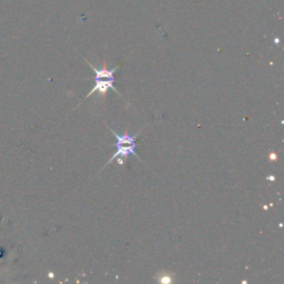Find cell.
<instances>
[{"mask_svg": "<svg viewBox=\"0 0 284 284\" xmlns=\"http://www.w3.org/2000/svg\"><path fill=\"white\" fill-rule=\"evenodd\" d=\"M172 280V276L171 274H161V278L159 279V282L161 283H171Z\"/></svg>", "mask_w": 284, "mask_h": 284, "instance_id": "3957f363", "label": "cell"}, {"mask_svg": "<svg viewBox=\"0 0 284 284\" xmlns=\"http://www.w3.org/2000/svg\"><path fill=\"white\" fill-rule=\"evenodd\" d=\"M96 80V86H94V88L92 89V90L89 92L86 98H89L91 96V94H93L94 92H99L101 94V96H103V94H106L107 91L109 90V89H111V90L113 91H117V89L114 88L113 86V82H114V79H106V78H96L94 79Z\"/></svg>", "mask_w": 284, "mask_h": 284, "instance_id": "7a4b0ae2", "label": "cell"}, {"mask_svg": "<svg viewBox=\"0 0 284 284\" xmlns=\"http://www.w3.org/2000/svg\"><path fill=\"white\" fill-rule=\"evenodd\" d=\"M129 156H134L138 159L139 161H142L141 159L139 158L137 156V153H136V143H133V144H118V146H117V151L114 152L112 158L107 162V164H110L112 161H114V159H116V158L123 159V158L129 157ZM107 164H106V166H107Z\"/></svg>", "mask_w": 284, "mask_h": 284, "instance_id": "6da1fadb", "label": "cell"}]
</instances>
